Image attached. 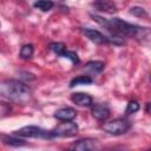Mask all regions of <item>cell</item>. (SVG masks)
I'll use <instances>...</instances> for the list:
<instances>
[{
    "instance_id": "cell-6",
    "label": "cell",
    "mask_w": 151,
    "mask_h": 151,
    "mask_svg": "<svg viewBox=\"0 0 151 151\" xmlns=\"http://www.w3.org/2000/svg\"><path fill=\"white\" fill-rule=\"evenodd\" d=\"M98 147H99L98 142L96 139H91V138L79 139L70 146V149L77 150V151H90V150H94V149H98Z\"/></svg>"
},
{
    "instance_id": "cell-13",
    "label": "cell",
    "mask_w": 151,
    "mask_h": 151,
    "mask_svg": "<svg viewBox=\"0 0 151 151\" xmlns=\"http://www.w3.org/2000/svg\"><path fill=\"white\" fill-rule=\"evenodd\" d=\"M92 83H93V79L90 76H78V77H76L71 80L70 87H74V86H78V85H88V84H92Z\"/></svg>"
},
{
    "instance_id": "cell-15",
    "label": "cell",
    "mask_w": 151,
    "mask_h": 151,
    "mask_svg": "<svg viewBox=\"0 0 151 151\" xmlns=\"http://www.w3.org/2000/svg\"><path fill=\"white\" fill-rule=\"evenodd\" d=\"M48 48L51 52H53L54 54H57L59 57H63V54L66 52V46L63 42H52V44H50Z\"/></svg>"
},
{
    "instance_id": "cell-10",
    "label": "cell",
    "mask_w": 151,
    "mask_h": 151,
    "mask_svg": "<svg viewBox=\"0 0 151 151\" xmlns=\"http://www.w3.org/2000/svg\"><path fill=\"white\" fill-rule=\"evenodd\" d=\"M71 100L78 105V106H91L93 104V99L90 94L87 93H83V92H76V93H72L71 94Z\"/></svg>"
},
{
    "instance_id": "cell-23",
    "label": "cell",
    "mask_w": 151,
    "mask_h": 151,
    "mask_svg": "<svg viewBox=\"0 0 151 151\" xmlns=\"http://www.w3.org/2000/svg\"><path fill=\"white\" fill-rule=\"evenodd\" d=\"M145 110H146V112H147V113H150V114H151V103H147V104H146Z\"/></svg>"
},
{
    "instance_id": "cell-20",
    "label": "cell",
    "mask_w": 151,
    "mask_h": 151,
    "mask_svg": "<svg viewBox=\"0 0 151 151\" xmlns=\"http://www.w3.org/2000/svg\"><path fill=\"white\" fill-rule=\"evenodd\" d=\"M63 57H64V58L70 59L73 64H78V63H79V58H78L77 53H76V52H73V51H67V50H66V52L63 54Z\"/></svg>"
},
{
    "instance_id": "cell-9",
    "label": "cell",
    "mask_w": 151,
    "mask_h": 151,
    "mask_svg": "<svg viewBox=\"0 0 151 151\" xmlns=\"http://www.w3.org/2000/svg\"><path fill=\"white\" fill-rule=\"evenodd\" d=\"M92 116L98 120H106L110 117V109L104 104H94L91 107Z\"/></svg>"
},
{
    "instance_id": "cell-19",
    "label": "cell",
    "mask_w": 151,
    "mask_h": 151,
    "mask_svg": "<svg viewBox=\"0 0 151 151\" xmlns=\"http://www.w3.org/2000/svg\"><path fill=\"white\" fill-rule=\"evenodd\" d=\"M130 13L134 17H138V18H143V17H147V13L146 11L143 8V7H138V6H134L130 9Z\"/></svg>"
},
{
    "instance_id": "cell-14",
    "label": "cell",
    "mask_w": 151,
    "mask_h": 151,
    "mask_svg": "<svg viewBox=\"0 0 151 151\" xmlns=\"http://www.w3.org/2000/svg\"><path fill=\"white\" fill-rule=\"evenodd\" d=\"M33 6L40 11H42V12H47V11L53 8L54 2L52 0H37Z\"/></svg>"
},
{
    "instance_id": "cell-12",
    "label": "cell",
    "mask_w": 151,
    "mask_h": 151,
    "mask_svg": "<svg viewBox=\"0 0 151 151\" xmlns=\"http://www.w3.org/2000/svg\"><path fill=\"white\" fill-rule=\"evenodd\" d=\"M104 67H105V64L103 61H97L96 60V61H88V63H86L84 70L87 73H90V74H99V73L103 72Z\"/></svg>"
},
{
    "instance_id": "cell-8",
    "label": "cell",
    "mask_w": 151,
    "mask_h": 151,
    "mask_svg": "<svg viewBox=\"0 0 151 151\" xmlns=\"http://www.w3.org/2000/svg\"><path fill=\"white\" fill-rule=\"evenodd\" d=\"M92 6L97 11L104 12L107 14H112L117 12V6L112 0H94L92 2Z\"/></svg>"
},
{
    "instance_id": "cell-5",
    "label": "cell",
    "mask_w": 151,
    "mask_h": 151,
    "mask_svg": "<svg viewBox=\"0 0 151 151\" xmlns=\"http://www.w3.org/2000/svg\"><path fill=\"white\" fill-rule=\"evenodd\" d=\"M78 133V125L72 120H65L51 130L52 137H72Z\"/></svg>"
},
{
    "instance_id": "cell-22",
    "label": "cell",
    "mask_w": 151,
    "mask_h": 151,
    "mask_svg": "<svg viewBox=\"0 0 151 151\" xmlns=\"http://www.w3.org/2000/svg\"><path fill=\"white\" fill-rule=\"evenodd\" d=\"M1 117H6L11 112V106L7 105L6 103H1Z\"/></svg>"
},
{
    "instance_id": "cell-3",
    "label": "cell",
    "mask_w": 151,
    "mask_h": 151,
    "mask_svg": "<svg viewBox=\"0 0 151 151\" xmlns=\"http://www.w3.org/2000/svg\"><path fill=\"white\" fill-rule=\"evenodd\" d=\"M131 127V123L124 118H117L110 122H106L101 125V129L112 136H120L124 134L125 132L129 131V129Z\"/></svg>"
},
{
    "instance_id": "cell-1",
    "label": "cell",
    "mask_w": 151,
    "mask_h": 151,
    "mask_svg": "<svg viewBox=\"0 0 151 151\" xmlns=\"http://www.w3.org/2000/svg\"><path fill=\"white\" fill-rule=\"evenodd\" d=\"M91 17L100 26L105 27L111 34H118L120 37L136 38L144 31V27L130 24V22L124 21L123 19H119V18L105 19V18H101L99 15H91Z\"/></svg>"
},
{
    "instance_id": "cell-21",
    "label": "cell",
    "mask_w": 151,
    "mask_h": 151,
    "mask_svg": "<svg viewBox=\"0 0 151 151\" xmlns=\"http://www.w3.org/2000/svg\"><path fill=\"white\" fill-rule=\"evenodd\" d=\"M20 74H21L20 78H21L22 80H25V81H31V80H34V79H35L34 74H32V73H29V72H21Z\"/></svg>"
},
{
    "instance_id": "cell-16",
    "label": "cell",
    "mask_w": 151,
    "mask_h": 151,
    "mask_svg": "<svg viewBox=\"0 0 151 151\" xmlns=\"http://www.w3.org/2000/svg\"><path fill=\"white\" fill-rule=\"evenodd\" d=\"M33 53H34V47H33V45H32V44H26V45H24V46L21 47L19 55H20L21 59H31L32 55H33Z\"/></svg>"
},
{
    "instance_id": "cell-11",
    "label": "cell",
    "mask_w": 151,
    "mask_h": 151,
    "mask_svg": "<svg viewBox=\"0 0 151 151\" xmlns=\"http://www.w3.org/2000/svg\"><path fill=\"white\" fill-rule=\"evenodd\" d=\"M77 117V111L73 107H61L55 111L54 118L65 122V120H73Z\"/></svg>"
},
{
    "instance_id": "cell-7",
    "label": "cell",
    "mask_w": 151,
    "mask_h": 151,
    "mask_svg": "<svg viewBox=\"0 0 151 151\" xmlns=\"http://www.w3.org/2000/svg\"><path fill=\"white\" fill-rule=\"evenodd\" d=\"M81 33L92 42L101 45V44H106L107 42V37H105L103 33H100L97 29H92V28H81Z\"/></svg>"
},
{
    "instance_id": "cell-18",
    "label": "cell",
    "mask_w": 151,
    "mask_h": 151,
    "mask_svg": "<svg viewBox=\"0 0 151 151\" xmlns=\"http://www.w3.org/2000/svg\"><path fill=\"white\" fill-rule=\"evenodd\" d=\"M139 109H140V106H139L138 101L131 100V101H129V104H127V106H126L125 113H126V114H132V113H136Z\"/></svg>"
},
{
    "instance_id": "cell-2",
    "label": "cell",
    "mask_w": 151,
    "mask_h": 151,
    "mask_svg": "<svg viewBox=\"0 0 151 151\" xmlns=\"http://www.w3.org/2000/svg\"><path fill=\"white\" fill-rule=\"evenodd\" d=\"M0 94L1 97L13 100V101H25L29 98V87L17 79H5L0 83Z\"/></svg>"
},
{
    "instance_id": "cell-17",
    "label": "cell",
    "mask_w": 151,
    "mask_h": 151,
    "mask_svg": "<svg viewBox=\"0 0 151 151\" xmlns=\"http://www.w3.org/2000/svg\"><path fill=\"white\" fill-rule=\"evenodd\" d=\"M2 140L5 144L11 145V146H22L26 144L25 140L15 138V137H9V136H2Z\"/></svg>"
},
{
    "instance_id": "cell-4",
    "label": "cell",
    "mask_w": 151,
    "mask_h": 151,
    "mask_svg": "<svg viewBox=\"0 0 151 151\" xmlns=\"http://www.w3.org/2000/svg\"><path fill=\"white\" fill-rule=\"evenodd\" d=\"M15 136L19 137H25V138H41V139H51L53 138L51 134V130L46 131L41 127L34 126V125H28L19 129L18 131L14 132Z\"/></svg>"
}]
</instances>
